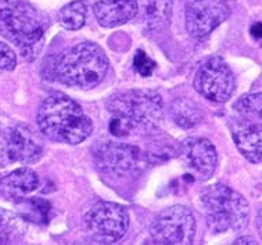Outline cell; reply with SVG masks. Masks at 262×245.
I'll list each match as a JSON object with an SVG mask.
<instances>
[{
	"label": "cell",
	"instance_id": "obj_8",
	"mask_svg": "<svg viewBox=\"0 0 262 245\" xmlns=\"http://www.w3.org/2000/svg\"><path fill=\"white\" fill-rule=\"evenodd\" d=\"M85 227L92 238L97 242H117L128 231V211L118 204L101 201L93 205L86 213Z\"/></svg>",
	"mask_w": 262,
	"mask_h": 245
},
{
	"label": "cell",
	"instance_id": "obj_6",
	"mask_svg": "<svg viewBox=\"0 0 262 245\" xmlns=\"http://www.w3.org/2000/svg\"><path fill=\"white\" fill-rule=\"evenodd\" d=\"M194 234V216L190 209L183 205H173L161 211L150 226V236L154 244H191Z\"/></svg>",
	"mask_w": 262,
	"mask_h": 245
},
{
	"label": "cell",
	"instance_id": "obj_27",
	"mask_svg": "<svg viewBox=\"0 0 262 245\" xmlns=\"http://www.w3.org/2000/svg\"><path fill=\"white\" fill-rule=\"evenodd\" d=\"M0 177H2V174H0Z\"/></svg>",
	"mask_w": 262,
	"mask_h": 245
},
{
	"label": "cell",
	"instance_id": "obj_23",
	"mask_svg": "<svg viewBox=\"0 0 262 245\" xmlns=\"http://www.w3.org/2000/svg\"><path fill=\"white\" fill-rule=\"evenodd\" d=\"M135 68L136 71L142 76H150L156 68V62L152 61L151 58L143 52V50H138L135 54Z\"/></svg>",
	"mask_w": 262,
	"mask_h": 245
},
{
	"label": "cell",
	"instance_id": "obj_4",
	"mask_svg": "<svg viewBox=\"0 0 262 245\" xmlns=\"http://www.w3.org/2000/svg\"><path fill=\"white\" fill-rule=\"evenodd\" d=\"M200 204L207 225L214 233L243 230L248 225L247 199L225 184H211L201 190Z\"/></svg>",
	"mask_w": 262,
	"mask_h": 245
},
{
	"label": "cell",
	"instance_id": "obj_16",
	"mask_svg": "<svg viewBox=\"0 0 262 245\" xmlns=\"http://www.w3.org/2000/svg\"><path fill=\"white\" fill-rule=\"evenodd\" d=\"M27 233V223L23 216L0 208V245L18 244Z\"/></svg>",
	"mask_w": 262,
	"mask_h": 245
},
{
	"label": "cell",
	"instance_id": "obj_18",
	"mask_svg": "<svg viewBox=\"0 0 262 245\" xmlns=\"http://www.w3.org/2000/svg\"><path fill=\"white\" fill-rule=\"evenodd\" d=\"M173 0H146V19L151 31H162L171 23Z\"/></svg>",
	"mask_w": 262,
	"mask_h": 245
},
{
	"label": "cell",
	"instance_id": "obj_24",
	"mask_svg": "<svg viewBox=\"0 0 262 245\" xmlns=\"http://www.w3.org/2000/svg\"><path fill=\"white\" fill-rule=\"evenodd\" d=\"M251 35L254 38L262 39V23H257L251 27Z\"/></svg>",
	"mask_w": 262,
	"mask_h": 245
},
{
	"label": "cell",
	"instance_id": "obj_15",
	"mask_svg": "<svg viewBox=\"0 0 262 245\" xmlns=\"http://www.w3.org/2000/svg\"><path fill=\"white\" fill-rule=\"evenodd\" d=\"M39 187L38 173L31 168H18L0 177V197L21 199Z\"/></svg>",
	"mask_w": 262,
	"mask_h": 245
},
{
	"label": "cell",
	"instance_id": "obj_25",
	"mask_svg": "<svg viewBox=\"0 0 262 245\" xmlns=\"http://www.w3.org/2000/svg\"><path fill=\"white\" fill-rule=\"evenodd\" d=\"M257 230L259 233V237H261L262 240V207L258 209V213H257Z\"/></svg>",
	"mask_w": 262,
	"mask_h": 245
},
{
	"label": "cell",
	"instance_id": "obj_13",
	"mask_svg": "<svg viewBox=\"0 0 262 245\" xmlns=\"http://www.w3.org/2000/svg\"><path fill=\"white\" fill-rule=\"evenodd\" d=\"M232 135L238 151L250 162H262V122L246 121L233 117Z\"/></svg>",
	"mask_w": 262,
	"mask_h": 245
},
{
	"label": "cell",
	"instance_id": "obj_9",
	"mask_svg": "<svg viewBox=\"0 0 262 245\" xmlns=\"http://www.w3.org/2000/svg\"><path fill=\"white\" fill-rule=\"evenodd\" d=\"M236 82L230 66L221 57H211L197 70L194 89L214 103H226L234 93Z\"/></svg>",
	"mask_w": 262,
	"mask_h": 245
},
{
	"label": "cell",
	"instance_id": "obj_12",
	"mask_svg": "<svg viewBox=\"0 0 262 245\" xmlns=\"http://www.w3.org/2000/svg\"><path fill=\"white\" fill-rule=\"evenodd\" d=\"M181 157L199 180L210 179L218 165L214 144L203 137H190L182 143Z\"/></svg>",
	"mask_w": 262,
	"mask_h": 245
},
{
	"label": "cell",
	"instance_id": "obj_20",
	"mask_svg": "<svg viewBox=\"0 0 262 245\" xmlns=\"http://www.w3.org/2000/svg\"><path fill=\"white\" fill-rule=\"evenodd\" d=\"M233 109L236 118L262 122V93L243 96L234 104Z\"/></svg>",
	"mask_w": 262,
	"mask_h": 245
},
{
	"label": "cell",
	"instance_id": "obj_2",
	"mask_svg": "<svg viewBox=\"0 0 262 245\" xmlns=\"http://www.w3.org/2000/svg\"><path fill=\"white\" fill-rule=\"evenodd\" d=\"M48 18L24 0H0V35L32 61L43 46Z\"/></svg>",
	"mask_w": 262,
	"mask_h": 245
},
{
	"label": "cell",
	"instance_id": "obj_3",
	"mask_svg": "<svg viewBox=\"0 0 262 245\" xmlns=\"http://www.w3.org/2000/svg\"><path fill=\"white\" fill-rule=\"evenodd\" d=\"M38 126L48 139L67 144H79L93 130L91 118L81 105L62 93L49 96L40 104Z\"/></svg>",
	"mask_w": 262,
	"mask_h": 245
},
{
	"label": "cell",
	"instance_id": "obj_7",
	"mask_svg": "<svg viewBox=\"0 0 262 245\" xmlns=\"http://www.w3.org/2000/svg\"><path fill=\"white\" fill-rule=\"evenodd\" d=\"M42 155V140L28 125H17L0 130V168L14 162L34 164Z\"/></svg>",
	"mask_w": 262,
	"mask_h": 245
},
{
	"label": "cell",
	"instance_id": "obj_5",
	"mask_svg": "<svg viewBox=\"0 0 262 245\" xmlns=\"http://www.w3.org/2000/svg\"><path fill=\"white\" fill-rule=\"evenodd\" d=\"M108 58L100 46L83 42L68 50L56 65L57 79L67 86L92 89L108 72Z\"/></svg>",
	"mask_w": 262,
	"mask_h": 245
},
{
	"label": "cell",
	"instance_id": "obj_22",
	"mask_svg": "<svg viewBox=\"0 0 262 245\" xmlns=\"http://www.w3.org/2000/svg\"><path fill=\"white\" fill-rule=\"evenodd\" d=\"M17 65V56L7 43L0 42V71H13Z\"/></svg>",
	"mask_w": 262,
	"mask_h": 245
},
{
	"label": "cell",
	"instance_id": "obj_10",
	"mask_svg": "<svg viewBox=\"0 0 262 245\" xmlns=\"http://www.w3.org/2000/svg\"><path fill=\"white\" fill-rule=\"evenodd\" d=\"M229 0H186L185 21L193 38L208 36L230 15Z\"/></svg>",
	"mask_w": 262,
	"mask_h": 245
},
{
	"label": "cell",
	"instance_id": "obj_11",
	"mask_svg": "<svg viewBox=\"0 0 262 245\" xmlns=\"http://www.w3.org/2000/svg\"><path fill=\"white\" fill-rule=\"evenodd\" d=\"M96 165L103 172L113 174H124L139 165L140 151L138 147L125 143L107 142L95 151Z\"/></svg>",
	"mask_w": 262,
	"mask_h": 245
},
{
	"label": "cell",
	"instance_id": "obj_26",
	"mask_svg": "<svg viewBox=\"0 0 262 245\" xmlns=\"http://www.w3.org/2000/svg\"><path fill=\"white\" fill-rule=\"evenodd\" d=\"M234 244H257V242H255V240L251 238V237H242V238L236 240Z\"/></svg>",
	"mask_w": 262,
	"mask_h": 245
},
{
	"label": "cell",
	"instance_id": "obj_14",
	"mask_svg": "<svg viewBox=\"0 0 262 245\" xmlns=\"http://www.w3.org/2000/svg\"><path fill=\"white\" fill-rule=\"evenodd\" d=\"M93 13L99 24L114 28L126 24L138 13L136 0H93Z\"/></svg>",
	"mask_w": 262,
	"mask_h": 245
},
{
	"label": "cell",
	"instance_id": "obj_1",
	"mask_svg": "<svg viewBox=\"0 0 262 245\" xmlns=\"http://www.w3.org/2000/svg\"><path fill=\"white\" fill-rule=\"evenodd\" d=\"M110 132L117 137L152 132L164 114L161 96L150 90H129L114 95L107 103Z\"/></svg>",
	"mask_w": 262,
	"mask_h": 245
},
{
	"label": "cell",
	"instance_id": "obj_21",
	"mask_svg": "<svg viewBox=\"0 0 262 245\" xmlns=\"http://www.w3.org/2000/svg\"><path fill=\"white\" fill-rule=\"evenodd\" d=\"M19 207L23 208L25 220H34V221H42L48 220V213L50 212V205L48 201L45 199H39V198H31V199H19Z\"/></svg>",
	"mask_w": 262,
	"mask_h": 245
},
{
	"label": "cell",
	"instance_id": "obj_19",
	"mask_svg": "<svg viewBox=\"0 0 262 245\" xmlns=\"http://www.w3.org/2000/svg\"><path fill=\"white\" fill-rule=\"evenodd\" d=\"M86 17H88V5L83 0H75L68 3L60 10L58 14L60 24L68 31L81 29L85 25Z\"/></svg>",
	"mask_w": 262,
	"mask_h": 245
},
{
	"label": "cell",
	"instance_id": "obj_17",
	"mask_svg": "<svg viewBox=\"0 0 262 245\" xmlns=\"http://www.w3.org/2000/svg\"><path fill=\"white\" fill-rule=\"evenodd\" d=\"M169 114L173 122L183 129H190L199 125L203 119V114H201V109L197 107V104L185 97L177 99L171 104Z\"/></svg>",
	"mask_w": 262,
	"mask_h": 245
}]
</instances>
